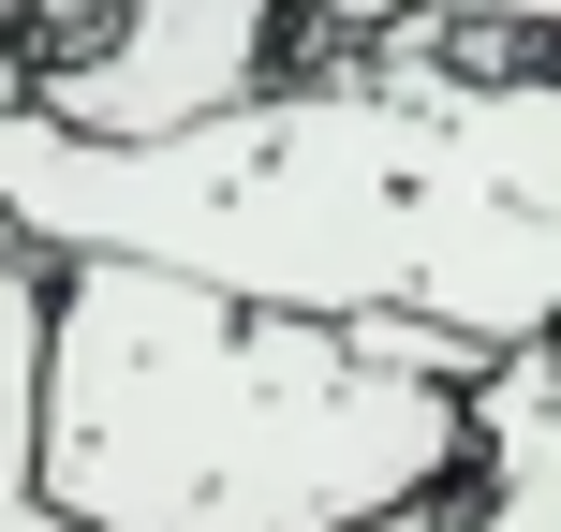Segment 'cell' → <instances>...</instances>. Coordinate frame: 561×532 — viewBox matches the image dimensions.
Wrapping results in <instances>:
<instances>
[{"instance_id":"cell-1","label":"cell","mask_w":561,"mask_h":532,"mask_svg":"<svg viewBox=\"0 0 561 532\" xmlns=\"http://www.w3.org/2000/svg\"><path fill=\"white\" fill-rule=\"evenodd\" d=\"M0 207L59 267H178L310 326L428 310L517 355L561 340V59L428 75L310 30V75L148 148L0 104Z\"/></svg>"},{"instance_id":"cell-2","label":"cell","mask_w":561,"mask_h":532,"mask_svg":"<svg viewBox=\"0 0 561 532\" xmlns=\"http://www.w3.org/2000/svg\"><path fill=\"white\" fill-rule=\"evenodd\" d=\"M473 459V385L178 267H59L45 503L75 532H355Z\"/></svg>"},{"instance_id":"cell-3","label":"cell","mask_w":561,"mask_h":532,"mask_svg":"<svg viewBox=\"0 0 561 532\" xmlns=\"http://www.w3.org/2000/svg\"><path fill=\"white\" fill-rule=\"evenodd\" d=\"M280 75H310V0H75L30 45V118L148 148L266 104Z\"/></svg>"},{"instance_id":"cell-4","label":"cell","mask_w":561,"mask_h":532,"mask_svg":"<svg viewBox=\"0 0 561 532\" xmlns=\"http://www.w3.org/2000/svg\"><path fill=\"white\" fill-rule=\"evenodd\" d=\"M458 532H561V340L488 355L473 459H458Z\"/></svg>"},{"instance_id":"cell-5","label":"cell","mask_w":561,"mask_h":532,"mask_svg":"<svg viewBox=\"0 0 561 532\" xmlns=\"http://www.w3.org/2000/svg\"><path fill=\"white\" fill-rule=\"evenodd\" d=\"M45 340H59V252L0 207V532H75L45 503Z\"/></svg>"},{"instance_id":"cell-6","label":"cell","mask_w":561,"mask_h":532,"mask_svg":"<svg viewBox=\"0 0 561 532\" xmlns=\"http://www.w3.org/2000/svg\"><path fill=\"white\" fill-rule=\"evenodd\" d=\"M355 532H458V488H428V503H385V518H355Z\"/></svg>"}]
</instances>
